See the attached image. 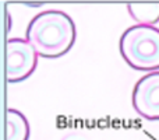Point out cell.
Wrapping results in <instances>:
<instances>
[{
	"mask_svg": "<svg viewBox=\"0 0 159 140\" xmlns=\"http://www.w3.org/2000/svg\"><path fill=\"white\" fill-rule=\"evenodd\" d=\"M75 35V24L69 14L60 10H46L30 21L25 39L38 56L56 59L71 49Z\"/></svg>",
	"mask_w": 159,
	"mask_h": 140,
	"instance_id": "obj_1",
	"label": "cell"
},
{
	"mask_svg": "<svg viewBox=\"0 0 159 140\" xmlns=\"http://www.w3.org/2000/svg\"><path fill=\"white\" fill-rule=\"evenodd\" d=\"M120 55L135 70L158 71L159 28L154 25H133L127 28L119 42Z\"/></svg>",
	"mask_w": 159,
	"mask_h": 140,
	"instance_id": "obj_2",
	"label": "cell"
},
{
	"mask_svg": "<svg viewBox=\"0 0 159 140\" xmlns=\"http://www.w3.org/2000/svg\"><path fill=\"white\" fill-rule=\"evenodd\" d=\"M38 53L22 38H10L6 44V76L8 83L27 80L35 71Z\"/></svg>",
	"mask_w": 159,
	"mask_h": 140,
	"instance_id": "obj_3",
	"label": "cell"
},
{
	"mask_svg": "<svg viewBox=\"0 0 159 140\" xmlns=\"http://www.w3.org/2000/svg\"><path fill=\"white\" fill-rule=\"evenodd\" d=\"M133 107L148 121H159V70L145 74L133 90Z\"/></svg>",
	"mask_w": 159,
	"mask_h": 140,
	"instance_id": "obj_4",
	"label": "cell"
},
{
	"mask_svg": "<svg viewBox=\"0 0 159 140\" xmlns=\"http://www.w3.org/2000/svg\"><path fill=\"white\" fill-rule=\"evenodd\" d=\"M129 14L138 25H152L159 21V3H133L127 6Z\"/></svg>",
	"mask_w": 159,
	"mask_h": 140,
	"instance_id": "obj_5",
	"label": "cell"
},
{
	"mask_svg": "<svg viewBox=\"0 0 159 140\" xmlns=\"http://www.w3.org/2000/svg\"><path fill=\"white\" fill-rule=\"evenodd\" d=\"M30 123L18 109H7V140H28Z\"/></svg>",
	"mask_w": 159,
	"mask_h": 140,
	"instance_id": "obj_6",
	"label": "cell"
},
{
	"mask_svg": "<svg viewBox=\"0 0 159 140\" xmlns=\"http://www.w3.org/2000/svg\"><path fill=\"white\" fill-rule=\"evenodd\" d=\"M61 140H88V139L85 138V136H81V135H67Z\"/></svg>",
	"mask_w": 159,
	"mask_h": 140,
	"instance_id": "obj_7",
	"label": "cell"
}]
</instances>
